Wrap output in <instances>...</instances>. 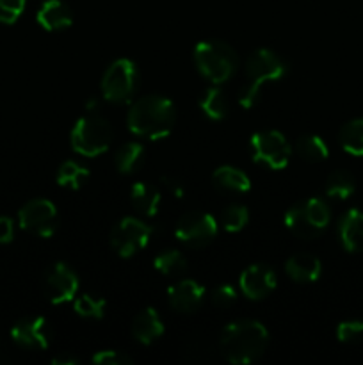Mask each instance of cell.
Instances as JSON below:
<instances>
[{
	"instance_id": "6da1fadb",
	"label": "cell",
	"mask_w": 363,
	"mask_h": 365,
	"mask_svg": "<svg viewBox=\"0 0 363 365\" xmlns=\"http://www.w3.org/2000/svg\"><path fill=\"white\" fill-rule=\"evenodd\" d=\"M127 123L132 134L159 141L173 132L177 123V107L166 96H141L128 109Z\"/></svg>"
},
{
	"instance_id": "ba28073f",
	"label": "cell",
	"mask_w": 363,
	"mask_h": 365,
	"mask_svg": "<svg viewBox=\"0 0 363 365\" xmlns=\"http://www.w3.org/2000/svg\"><path fill=\"white\" fill-rule=\"evenodd\" d=\"M249 145H251L253 160L270 170H283L292 157L290 143L278 130L256 132L251 135Z\"/></svg>"
},
{
	"instance_id": "836d02e7",
	"label": "cell",
	"mask_w": 363,
	"mask_h": 365,
	"mask_svg": "<svg viewBox=\"0 0 363 365\" xmlns=\"http://www.w3.org/2000/svg\"><path fill=\"white\" fill-rule=\"evenodd\" d=\"M210 298H212V303L216 307H219V309H228V307H231L235 302H237L238 294H237V289H235L233 285L224 284L214 289Z\"/></svg>"
},
{
	"instance_id": "d6a6232c",
	"label": "cell",
	"mask_w": 363,
	"mask_h": 365,
	"mask_svg": "<svg viewBox=\"0 0 363 365\" xmlns=\"http://www.w3.org/2000/svg\"><path fill=\"white\" fill-rule=\"evenodd\" d=\"M93 364L98 365H132L134 360L125 353L117 351V349H103L93 355Z\"/></svg>"
},
{
	"instance_id": "74e56055",
	"label": "cell",
	"mask_w": 363,
	"mask_h": 365,
	"mask_svg": "<svg viewBox=\"0 0 363 365\" xmlns=\"http://www.w3.org/2000/svg\"><path fill=\"white\" fill-rule=\"evenodd\" d=\"M96 107H98V98H96V96H93V98L88 100V110H95Z\"/></svg>"
},
{
	"instance_id": "4316f807",
	"label": "cell",
	"mask_w": 363,
	"mask_h": 365,
	"mask_svg": "<svg viewBox=\"0 0 363 365\" xmlns=\"http://www.w3.org/2000/svg\"><path fill=\"white\" fill-rule=\"evenodd\" d=\"M295 152L306 163H322L330 157L327 145L319 138V135H301L295 141Z\"/></svg>"
},
{
	"instance_id": "4dcf8cb0",
	"label": "cell",
	"mask_w": 363,
	"mask_h": 365,
	"mask_svg": "<svg viewBox=\"0 0 363 365\" xmlns=\"http://www.w3.org/2000/svg\"><path fill=\"white\" fill-rule=\"evenodd\" d=\"M337 339L344 344L363 341V321H344L337 327Z\"/></svg>"
},
{
	"instance_id": "30bf717a",
	"label": "cell",
	"mask_w": 363,
	"mask_h": 365,
	"mask_svg": "<svg viewBox=\"0 0 363 365\" xmlns=\"http://www.w3.org/2000/svg\"><path fill=\"white\" fill-rule=\"evenodd\" d=\"M18 223H20V228H23L28 234L43 239L52 237L59 223L57 207L45 198L31 200L18 212Z\"/></svg>"
},
{
	"instance_id": "ac0fdd59",
	"label": "cell",
	"mask_w": 363,
	"mask_h": 365,
	"mask_svg": "<svg viewBox=\"0 0 363 365\" xmlns=\"http://www.w3.org/2000/svg\"><path fill=\"white\" fill-rule=\"evenodd\" d=\"M338 237L342 246L349 253L363 252V212L359 209H351L340 217L338 223Z\"/></svg>"
},
{
	"instance_id": "603a6c76",
	"label": "cell",
	"mask_w": 363,
	"mask_h": 365,
	"mask_svg": "<svg viewBox=\"0 0 363 365\" xmlns=\"http://www.w3.org/2000/svg\"><path fill=\"white\" fill-rule=\"evenodd\" d=\"M91 177V171L85 166H82L77 160H64L57 170V184L60 187L71 189V191H78L85 182Z\"/></svg>"
},
{
	"instance_id": "277c9868",
	"label": "cell",
	"mask_w": 363,
	"mask_h": 365,
	"mask_svg": "<svg viewBox=\"0 0 363 365\" xmlns=\"http://www.w3.org/2000/svg\"><path fill=\"white\" fill-rule=\"evenodd\" d=\"M194 63L206 81L219 86L233 77L238 66V57L228 43L205 39L194 46Z\"/></svg>"
},
{
	"instance_id": "4fadbf2b",
	"label": "cell",
	"mask_w": 363,
	"mask_h": 365,
	"mask_svg": "<svg viewBox=\"0 0 363 365\" xmlns=\"http://www.w3.org/2000/svg\"><path fill=\"white\" fill-rule=\"evenodd\" d=\"M276 273H274L273 267L265 266V264H251V266H248L242 271L241 280H238L242 294L248 299H253V302L265 299L276 289Z\"/></svg>"
},
{
	"instance_id": "2e32d148",
	"label": "cell",
	"mask_w": 363,
	"mask_h": 365,
	"mask_svg": "<svg viewBox=\"0 0 363 365\" xmlns=\"http://www.w3.org/2000/svg\"><path fill=\"white\" fill-rule=\"evenodd\" d=\"M164 330L166 328H164L162 317L152 307L142 309L132 321V335H134L135 341L144 346H149L155 341H159L164 335Z\"/></svg>"
},
{
	"instance_id": "5bb4252c",
	"label": "cell",
	"mask_w": 363,
	"mask_h": 365,
	"mask_svg": "<svg viewBox=\"0 0 363 365\" xmlns=\"http://www.w3.org/2000/svg\"><path fill=\"white\" fill-rule=\"evenodd\" d=\"M11 339L25 349H46L48 348V330L43 317H25L14 323L11 328Z\"/></svg>"
},
{
	"instance_id": "e575fe53",
	"label": "cell",
	"mask_w": 363,
	"mask_h": 365,
	"mask_svg": "<svg viewBox=\"0 0 363 365\" xmlns=\"http://www.w3.org/2000/svg\"><path fill=\"white\" fill-rule=\"evenodd\" d=\"M14 237V223L11 217L0 216V245H7Z\"/></svg>"
},
{
	"instance_id": "d6986e66",
	"label": "cell",
	"mask_w": 363,
	"mask_h": 365,
	"mask_svg": "<svg viewBox=\"0 0 363 365\" xmlns=\"http://www.w3.org/2000/svg\"><path fill=\"white\" fill-rule=\"evenodd\" d=\"M285 271L298 284H313L322 274V264L312 253H295L288 257Z\"/></svg>"
},
{
	"instance_id": "d590c367",
	"label": "cell",
	"mask_w": 363,
	"mask_h": 365,
	"mask_svg": "<svg viewBox=\"0 0 363 365\" xmlns=\"http://www.w3.org/2000/svg\"><path fill=\"white\" fill-rule=\"evenodd\" d=\"M162 184H164V187H166L167 191L174 196V198H184L185 189H184V185H182L180 180H177V178H173V177H162Z\"/></svg>"
},
{
	"instance_id": "7c38bea8",
	"label": "cell",
	"mask_w": 363,
	"mask_h": 365,
	"mask_svg": "<svg viewBox=\"0 0 363 365\" xmlns=\"http://www.w3.org/2000/svg\"><path fill=\"white\" fill-rule=\"evenodd\" d=\"M43 292L53 305L71 302L78 292L77 273L63 262L52 264L43 274Z\"/></svg>"
},
{
	"instance_id": "1f68e13d",
	"label": "cell",
	"mask_w": 363,
	"mask_h": 365,
	"mask_svg": "<svg viewBox=\"0 0 363 365\" xmlns=\"http://www.w3.org/2000/svg\"><path fill=\"white\" fill-rule=\"evenodd\" d=\"M27 0H0V24L13 25L21 16Z\"/></svg>"
},
{
	"instance_id": "44dd1931",
	"label": "cell",
	"mask_w": 363,
	"mask_h": 365,
	"mask_svg": "<svg viewBox=\"0 0 363 365\" xmlns=\"http://www.w3.org/2000/svg\"><path fill=\"white\" fill-rule=\"evenodd\" d=\"M212 182L219 191L226 192H248L251 189V180L242 170L233 166H221L214 171Z\"/></svg>"
},
{
	"instance_id": "52a82bcc",
	"label": "cell",
	"mask_w": 363,
	"mask_h": 365,
	"mask_svg": "<svg viewBox=\"0 0 363 365\" xmlns=\"http://www.w3.org/2000/svg\"><path fill=\"white\" fill-rule=\"evenodd\" d=\"M139 86V70L127 57L116 59L102 77L103 98L112 103H128L134 98Z\"/></svg>"
},
{
	"instance_id": "8d00e7d4",
	"label": "cell",
	"mask_w": 363,
	"mask_h": 365,
	"mask_svg": "<svg viewBox=\"0 0 363 365\" xmlns=\"http://www.w3.org/2000/svg\"><path fill=\"white\" fill-rule=\"evenodd\" d=\"M53 365H77L78 360L73 359V356H57V359L52 360Z\"/></svg>"
},
{
	"instance_id": "9c48e42d",
	"label": "cell",
	"mask_w": 363,
	"mask_h": 365,
	"mask_svg": "<svg viewBox=\"0 0 363 365\" xmlns=\"http://www.w3.org/2000/svg\"><path fill=\"white\" fill-rule=\"evenodd\" d=\"M219 223L214 216L203 210H189L178 220L174 235L180 242L191 248H203L216 239Z\"/></svg>"
},
{
	"instance_id": "8fae6325",
	"label": "cell",
	"mask_w": 363,
	"mask_h": 365,
	"mask_svg": "<svg viewBox=\"0 0 363 365\" xmlns=\"http://www.w3.org/2000/svg\"><path fill=\"white\" fill-rule=\"evenodd\" d=\"M152 227L142 223L137 217H123L110 232V246L123 259H130L135 253L144 250L149 242Z\"/></svg>"
},
{
	"instance_id": "d4e9b609",
	"label": "cell",
	"mask_w": 363,
	"mask_h": 365,
	"mask_svg": "<svg viewBox=\"0 0 363 365\" xmlns=\"http://www.w3.org/2000/svg\"><path fill=\"white\" fill-rule=\"evenodd\" d=\"M338 143L349 155L363 157V118L347 121L338 132Z\"/></svg>"
},
{
	"instance_id": "8992f818",
	"label": "cell",
	"mask_w": 363,
	"mask_h": 365,
	"mask_svg": "<svg viewBox=\"0 0 363 365\" xmlns=\"http://www.w3.org/2000/svg\"><path fill=\"white\" fill-rule=\"evenodd\" d=\"M71 148L84 157H98L109 150L112 143V128L105 118L88 114L71 128Z\"/></svg>"
},
{
	"instance_id": "7a4b0ae2",
	"label": "cell",
	"mask_w": 363,
	"mask_h": 365,
	"mask_svg": "<svg viewBox=\"0 0 363 365\" xmlns=\"http://www.w3.org/2000/svg\"><path fill=\"white\" fill-rule=\"evenodd\" d=\"M269 331L260 321L238 319L228 324L219 339V348L230 364H253L265 353Z\"/></svg>"
},
{
	"instance_id": "ffe728a7",
	"label": "cell",
	"mask_w": 363,
	"mask_h": 365,
	"mask_svg": "<svg viewBox=\"0 0 363 365\" xmlns=\"http://www.w3.org/2000/svg\"><path fill=\"white\" fill-rule=\"evenodd\" d=\"M130 202L132 207H134L139 214H142V216L146 217H152L159 212L162 196H160L159 189L153 187L152 184L135 182L130 189Z\"/></svg>"
},
{
	"instance_id": "e0dca14e",
	"label": "cell",
	"mask_w": 363,
	"mask_h": 365,
	"mask_svg": "<svg viewBox=\"0 0 363 365\" xmlns=\"http://www.w3.org/2000/svg\"><path fill=\"white\" fill-rule=\"evenodd\" d=\"M36 20L45 31L57 32L71 27L73 24V13L70 6L64 4L63 0H45L41 7L38 9Z\"/></svg>"
},
{
	"instance_id": "7402d4cb",
	"label": "cell",
	"mask_w": 363,
	"mask_h": 365,
	"mask_svg": "<svg viewBox=\"0 0 363 365\" xmlns=\"http://www.w3.org/2000/svg\"><path fill=\"white\" fill-rule=\"evenodd\" d=\"M144 146L137 141H130L121 146L114 157L116 170L123 175H132L142 166L144 163Z\"/></svg>"
},
{
	"instance_id": "3957f363",
	"label": "cell",
	"mask_w": 363,
	"mask_h": 365,
	"mask_svg": "<svg viewBox=\"0 0 363 365\" xmlns=\"http://www.w3.org/2000/svg\"><path fill=\"white\" fill-rule=\"evenodd\" d=\"M287 73V63L269 48H258L246 61V84L238 93V103L251 109L260 98L262 88L269 82L281 81Z\"/></svg>"
},
{
	"instance_id": "5b68a950",
	"label": "cell",
	"mask_w": 363,
	"mask_h": 365,
	"mask_svg": "<svg viewBox=\"0 0 363 365\" xmlns=\"http://www.w3.org/2000/svg\"><path fill=\"white\" fill-rule=\"evenodd\" d=\"M331 210L320 198H310L295 203L285 212V227L301 239H313L330 225Z\"/></svg>"
},
{
	"instance_id": "484cf974",
	"label": "cell",
	"mask_w": 363,
	"mask_h": 365,
	"mask_svg": "<svg viewBox=\"0 0 363 365\" xmlns=\"http://www.w3.org/2000/svg\"><path fill=\"white\" fill-rule=\"evenodd\" d=\"M356 180L351 171L347 170H335L327 177L324 191L333 200H347L354 192Z\"/></svg>"
},
{
	"instance_id": "cb8c5ba5",
	"label": "cell",
	"mask_w": 363,
	"mask_h": 365,
	"mask_svg": "<svg viewBox=\"0 0 363 365\" xmlns=\"http://www.w3.org/2000/svg\"><path fill=\"white\" fill-rule=\"evenodd\" d=\"M199 109L206 118L214 121H221L228 116V100L219 86L209 88L199 98Z\"/></svg>"
},
{
	"instance_id": "f546056e",
	"label": "cell",
	"mask_w": 363,
	"mask_h": 365,
	"mask_svg": "<svg viewBox=\"0 0 363 365\" xmlns=\"http://www.w3.org/2000/svg\"><path fill=\"white\" fill-rule=\"evenodd\" d=\"M248 221H249L248 207L237 205V203H235V205L226 207V209L223 210L219 223L226 232H230V234H237V232L244 230Z\"/></svg>"
},
{
	"instance_id": "f1b7e54d",
	"label": "cell",
	"mask_w": 363,
	"mask_h": 365,
	"mask_svg": "<svg viewBox=\"0 0 363 365\" xmlns=\"http://www.w3.org/2000/svg\"><path fill=\"white\" fill-rule=\"evenodd\" d=\"M105 299L93 294H80L75 298V312L84 319H102L105 314Z\"/></svg>"
},
{
	"instance_id": "83f0119b",
	"label": "cell",
	"mask_w": 363,
	"mask_h": 365,
	"mask_svg": "<svg viewBox=\"0 0 363 365\" xmlns=\"http://www.w3.org/2000/svg\"><path fill=\"white\" fill-rule=\"evenodd\" d=\"M153 267L164 277H178L187 269V259L178 250H164L153 259Z\"/></svg>"
},
{
	"instance_id": "9a60e30c",
	"label": "cell",
	"mask_w": 363,
	"mask_h": 365,
	"mask_svg": "<svg viewBox=\"0 0 363 365\" xmlns=\"http://www.w3.org/2000/svg\"><path fill=\"white\" fill-rule=\"evenodd\" d=\"M205 298V287L199 282L185 278V280L177 282L167 289V302L171 309L182 314H191L199 309Z\"/></svg>"
}]
</instances>
